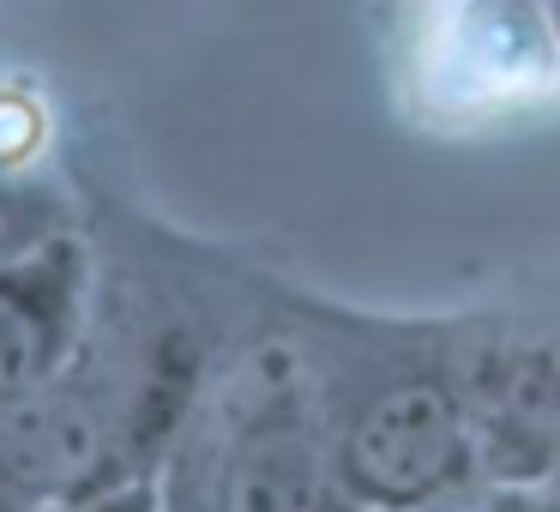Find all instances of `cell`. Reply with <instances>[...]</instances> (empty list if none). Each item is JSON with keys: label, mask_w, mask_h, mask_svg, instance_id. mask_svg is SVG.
I'll use <instances>...</instances> for the list:
<instances>
[{"label": "cell", "mask_w": 560, "mask_h": 512, "mask_svg": "<svg viewBox=\"0 0 560 512\" xmlns=\"http://www.w3.org/2000/svg\"><path fill=\"white\" fill-rule=\"evenodd\" d=\"M452 452H458V428H452L446 398L428 386H398L368 404V416L355 422L350 470L374 494L410 500L452 470Z\"/></svg>", "instance_id": "1"}, {"label": "cell", "mask_w": 560, "mask_h": 512, "mask_svg": "<svg viewBox=\"0 0 560 512\" xmlns=\"http://www.w3.org/2000/svg\"><path fill=\"white\" fill-rule=\"evenodd\" d=\"M307 500H314L307 458L278 440L242 452L230 482H223V512H307Z\"/></svg>", "instance_id": "2"}, {"label": "cell", "mask_w": 560, "mask_h": 512, "mask_svg": "<svg viewBox=\"0 0 560 512\" xmlns=\"http://www.w3.org/2000/svg\"><path fill=\"white\" fill-rule=\"evenodd\" d=\"M0 446L13 464L37 476H67L91 458V428L85 416L67 410H7L0 416Z\"/></svg>", "instance_id": "3"}]
</instances>
